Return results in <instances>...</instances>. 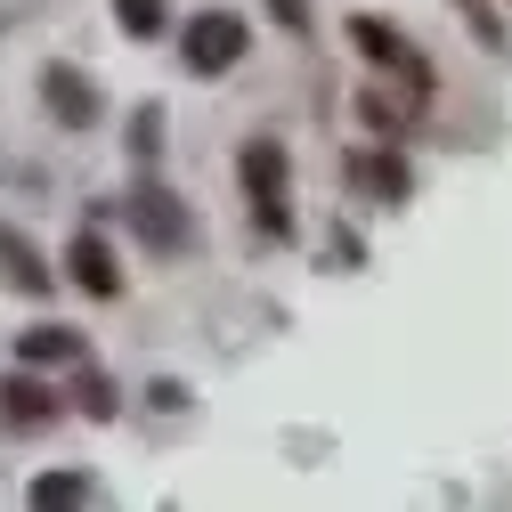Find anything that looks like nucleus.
<instances>
[{
  "instance_id": "obj_1",
  "label": "nucleus",
  "mask_w": 512,
  "mask_h": 512,
  "mask_svg": "<svg viewBox=\"0 0 512 512\" xmlns=\"http://www.w3.org/2000/svg\"><path fill=\"white\" fill-rule=\"evenodd\" d=\"M236 179H244V204H252V220H261V236H269V244H285V236H293V179H285V147H277V139H244Z\"/></svg>"
},
{
  "instance_id": "obj_2",
  "label": "nucleus",
  "mask_w": 512,
  "mask_h": 512,
  "mask_svg": "<svg viewBox=\"0 0 512 512\" xmlns=\"http://www.w3.org/2000/svg\"><path fill=\"white\" fill-rule=\"evenodd\" d=\"M122 220L139 228V244H147V252H187V244H196V212H187L171 187H155V179L122 196Z\"/></svg>"
},
{
  "instance_id": "obj_3",
  "label": "nucleus",
  "mask_w": 512,
  "mask_h": 512,
  "mask_svg": "<svg viewBox=\"0 0 512 512\" xmlns=\"http://www.w3.org/2000/svg\"><path fill=\"white\" fill-rule=\"evenodd\" d=\"M244 49H252V33H244V17H236V9H204V17H187V33H179L187 74H228Z\"/></svg>"
},
{
  "instance_id": "obj_4",
  "label": "nucleus",
  "mask_w": 512,
  "mask_h": 512,
  "mask_svg": "<svg viewBox=\"0 0 512 512\" xmlns=\"http://www.w3.org/2000/svg\"><path fill=\"white\" fill-rule=\"evenodd\" d=\"M350 41H358V57L391 66V82H423V90H431V57H423L399 25H382V17H350Z\"/></svg>"
},
{
  "instance_id": "obj_5",
  "label": "nucleus",
  "mask_w": 512,
  "mask_h": 512,
  "mask_svg": "<svg viewBox=\"0 0 512 512\" xmlns=\"http://www.w3.org/2000/svg\"><path fill=\"white\" fill-rule=\"evenodd\" d=\"M41 106L66 122V131H98V114H106L82 66H49V74H41Z\"/></svg>"
},
{
  "instance_id": "obj_6",
  "label": "nucleus",
  "mask_w": 512,
  "mask_h": 512,
  "mask_svg": "<svg viewBox=\"0 0 512 512\" xmlns=\"http://www.w3.org/2000/svg\"><path fill=\"white\" fill-rule=\"evenodd\" d=\"M350 179L366 187V196H382V204H407V187H415L407 155H391V147H366V155H350Z\"/></svg>"
},
{
  "instance_id": "obj_7",
  "label": "nucleus",
  "mask_w": 512,
  "mask_h": 512,
  "mask_svg": "<svg viewBox=\"0 0 512 512\" xmlns=\"http://www.w3.org/2000/svg\"><path fill=\"white\" fill-rule=\"evenodd\" d=\"M0 277H9L17 293H33V301H41L49 285H57V269L41 261V252H33V244H25V236H17L9 220H0Z\"/></svg>"
},
{
  "instance_id": "obj_8",
  "label": "nucleus",
  "mask_w": 512,
  "mask_h": 512,
  "mask_svg": "<svg viewBox=\"0 0 512 512\" xmlns=\"http://www.w3.org/2000/svg\"><path fill=\"white\" fill-rule=\"evenodd\" d=\"M66 269H74V285H82V293H98V301H114V293H122V269H114V252H106V236H74V252H66Z\"/></svg>"
},
{
  "instance_id": "obj_9",
  "label": "nucleus",
  "mask_w": 512,
  "mask_h": 512,
  "mask_svg": "<svg viewBox=\"0 0 512 512\" xmlns=\"http://www.w3.org/2000/svg\"><path fill=\"white\" fill-rule=\"evenodd\" d=\"M0 415H9L17 431H33V423H49V415H57V391H41L33 374H9V382H0Z\"/></svg>"
},
{
  "instance_id": "obj_10",
  "label": "nucleus",
  "mask_w": 512,
  "mask_h": 512,
  "mask_svg": "<svg viewBox=\"0 0 512 512\" xmlns=\"http://www.w3.org/2000/svg\"><path fill=\"white\" fill-rule=\"evenodd\" d=\"M17 358H25V366H74V358H82V334H74V326H25V334H17Z\"/></svg>"
},
{
  "instance_id": "obj_11",
  "label": "nucleus",
  "mask_w": 512,
  "mask_h": 512,
  "mask_svg": "<svg viewBox=\"0 0 512 512\" xmlns=\"http://www.w3.org/2000/svg\"><path fill=\"white\" fill-rule=\"evenodd\" d=\"M90 496H98L90 472H41V480H33V504H41V512H57V504H90Z\"/></svg>"
},
{
  "instance_id": "obj_12",
  "label": "nucleus",
  "mask_w": 512,
  "mask_h": 512,
  "mask_svg": "<svg viewBox=\"0 0 512 512\" xmlns=\"http://www.w3.org/2000/svg\"><path fill=\"white\" fill-rule=\"evenodd\" d=\"M114 25L131 33V41H155L163 33V0H114Z\"/></svg>"
},
{
  "instance_id": "obj_13",
  "label": "nucleus",
  "mask_w": 512,
  "mask_h": 512,
  "mask_svg": "<svg viewBox=\"0 0 512 512\" xmlns=\"http://www.w3.org/2000/svg\"><path fill=\"white\" fill-rule=\"evenodd\" d=\"M74 399H82L90 423H114V382H106V374H82V391H74Z\"/></svg>"
},
{
  "instance_id": "obj_14",
  "label": "nucleus",
  "mask_w": 512,
  "mask_h": 512,
  "mask_svg": "<svg viewBox=\"0 0 512 512\" xmlns=\"http://www.w3.org/2000/svg\"><path fill=\"white\" fill-rule=\"evenodd\" d=\"M131 147H139V155H155V147H163V114H155V106H139V122H131Z\"/></svg>"
},
{
  "instance_id": "obj_15",
  "label": "nucleus",
  "mask_w": 512,
  "mask_h": 512,
  "mask_svg": "<svg viewBox=\"0 0 512 512\" xmlns=\"http://www.w3.org/2000/svg\"><path fill=\"white\" fill-rule=\"evenodd\" d=\"M269 17H277L285 33H309V0H269Z\"/></svg>"
}]
</instances>
